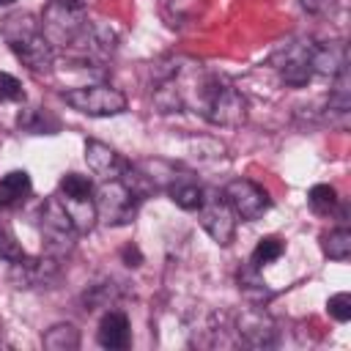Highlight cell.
<instances>
[{"label":"cell","instance_id":"obj_7","mask_svg":"<svg viewBox=\"0 0 351 351\" xmlns=\"http://www.w3.org/2000/svg\"><path fill=\"white\" fill-rule=\"evenodd\" d=\"M197 219L203 225V230L219 244V247H228L236 236V214L230 211L225 195L219 189H206L203 192V203L197 208Z\"/></svg>","mask_w":351,"mask_h":351},{"label":"cell","instance_id":"obj_22","mask_svg":"<svg viewBox=\"0 0 351 351\" xmlns=\"http://www.w3.org/2000/svg\"><path fill=\"white\" fill-rule=\"evenodd\" d=\"M282 252H285L282 239H277V236H263V239L255 244V250H252V255H250V263H252L255 269H261V266H266V263H274Z\"/></svg>","mask_w":351,"mask_h":351},{"label":"cell","instance_id":"obj_1","mask_svg":"<svg viewBox=\"0 0 351 351\" xmlns=\"http://www.w3.org/2000/svg\"><path fill=\"white\" fill-rule=\"evenodd\" d=\"M192 85L195 88H192V96L186 99V104H192L195 112H200L208 123L236 129L247 121V112H250L247 96L233 82L219 80V77H200Z\"/></svg>","mask_w":351,"mask_h":351},{"label":"cell","instance_id":"obj_29","mask_svg":"<svg viewBox=\"0 0 351 351\" xmlns=\"http://www.w3.org/2000/svg\"><path fill=\"white\" fill-rule=\"evenodd\" d=\"M121 255H123L126 266H140V250H137V247H123Z\"/></svg>","mask_w":351,"mask_h":351},{"label":"cell","instance_id":"obj_12","mask_svg":"<svg viewBox=\"0 0 351 351\" xmlns=\"http://www.w3.org/2000/svg\"><path fill=\"white\" fill-rule=\"evenodd\" d=\"M58 271V261L44 255V258H19L11 263V277L19 288H36L44 285L55 277Z\"/></svg>","mask_w":351,"mask_h":351},{"label":"cell","instance_id":"obj_13","mask_svg":"<svg viewBox=\"0 0 351 351\" xmlns=\"http://www.w3.org/2000/svg\"><path fill=\"white\" fill-rule=\"evenodd\" d=\"M96 340L101 348H110V351H121L132 343V332H129V318L121 313V310H107L99 321V329H96Z\"/></svg>","mask_w":351,"mask_h":351},{"label":"cell","instance_id":"obj_8","mask_svg":"<svg viewBox=\"0 0 351 351\" xmlns=\"http://www.w3.org/2000/svg\"><path fill=\"white\" fill-rule=\"evenodd\" d=\"M313 49H315L313 41H291L274 52L271 66L285 85L302 88L310 82V77L315 74L313 71Z\"/></svg>","mask_w":351,"mask_h":351},{"label":"cell","instance_id":"obj_3","mask_svg":"<svg viewBox=\"0 0 351 351\" xmlns=\"http://www.w3.org/2000/svg\"><path fill=\"white\" fill-rule=\"evenodd\" d=\"M38 233H41V247H44V255L60 261L66 258L71 250H74V241H77V230L60 203V197H47L41 211H38Z\"/></svg>","mask_w":351,"mask_h":351},{"label":"cell","instance_id":"obj_5","mask_svg":"<svg viewBox=\"0 0 351 351\" xmlns=\"http://www.w3.org/2000/svg\"><path fill=\"white\" fill-rule=\"evenodd\" d=\"M63 99L69 107H74L77 112L90 115V118H110V115H121L126 110V96L118 88L104 85V82L69 88V90H63Z\"/></svg>","mask_w":351,"mask_h":351},{"label":"cell","instance_id":"obj_18","mask_svg":"<svg viewBox=\"0 0 351 351\" xmlns=\"http://www.w3.org/2000/svg\"><path fill=\"white\" fill-rule=\"evenodd\" d=\"M41 346L47 351H74L80 348V332L74 324H55L44 332Z\"/></svg>","mask_w":351,"mask_h":351},{"label":"cell","instance_id":"obj_30","mask_svg":"<svg viewBox=\"0 0 351 351\" xmlns=\"http://www.w3.org/2000/svg\"><path fill=\"white\" fill-rule=\"evenodd\" d=\"M11 3H14V0H0V5H11Z\"/></svg>","mask_w":351,"mask_h":351},{"label":"cell","instance_id":"obj_21","mask_svg":"<svg viewBox=\"0 0 351 351\" xmlns=\"http://www.w3.org/2000/svg\"><path fill=\"white\" fill-rule=\"evenodd\" d=\"M321 250L329 261H348L351 255V230L348 228H335L321 239Z\"/></svg>","mask_w":351,"mask_h":351},{"label":"cell","instance_id":"obj_25","mask_svg":"<svg viewBox=\"0 0 351 351\" xmlns=\"http://www.w3.org/2000/svg\"><path fill=\"white\" fill-rule=\"evenodd\" d=\"M0 258H5L8 263L25 258V250H22L19 239L14 236V230H11L5 222H0Z\"/></svg>","mask_w":351,"mask_h":351},{"label":"cell","instance_id":"obj_16","mask_svg":"<svg viewBox=\"0 0 351 351\" xmlns=\"http://www.w3.org/2000/svg\"><path fill=\"white\" fill-rule=\"evenodd\" d=\"M60 203H63V208H66V214H69V219H71V225H74L77 233L93 230V225L99 219L96 217L93 197H63L60 195Z\"/></svg>","mask_w":351,"mask_h":351},{"label":"cell","instance_id":"obj_9","mask_svg":"<svg viewBox=\"0 0 351 351\" xmlns=\"http://www.w3.org/2000/svg\"><path fill=\"white\" fill-rule=\"evenodd\" d=\"M222 195H225L230 211L236 214V219H241V222H255V219H261V217L269 211V206H271L269 192H266L261 184L250 181V178H233V181L222 189Z\"/></svg>","mask_w":351,"mask_h":351},{"label":"cell","instance_id":"obj_14","mask_svg":"<svg viewBox=\"0 0 351 351\" xmlns=\"http://www.w3.org/2000/svg\"><path fill=\"white\" fill-rule=\"evenodd\" d=\"M343 69H348V52L343 41H329V44H315L313 49V71L324 77H335Z\"/></svg>","mask_w":351,"mask_h":351},{"label":"cell","instance_id":"obj_20","mask_svg":"<svg viewBox=\"0 0 351 351\" xmlns=\"http://www.w3.org/2000/svg\"><path fill=\"white\" fill-rule=\"evenodd\" d=\"M239 288H241V293H244L250 302H255V304H263V302L271 299V291L266 288V282L261 280V274H258V269H255L252 263L239 271Z\"/></svg>","mask_w":351,"mask_h":351},{"label":"cell","instance_id":"obj_24","mask_svg":"<svg viewBox=\"0 0 351 351\" xmlns=\"http://www.w3.org/2000/svg\"><path fill=\"white\" fill-rule=\"evenodd\" d=\"M60 195L63 197H93V184H90L88 176L66 173L60 178Z\"/></svg>","mask_w":351,"mask_h":351},{"label":"cell","instance_id":"obj_23","mask_svg":"<svg viewBox=\"0 0 351 351\" xmlns=\"http://www.w3.org/2000/svg\"><path fill=\"white\" fill-rule=\"evenodd\" d=\"M307 203H310V208H313L315 214H329V211H335V206H337V192H335V186H329V184H315V186L310 189V195H307Z\"/></svg>","mask_w":351,"mask_h":351},{"label":"cell","instance_id":"obj_19","mask_svg":"<svg viewBox=\"0 0 351 351\" xmlns=\"http://www.w3.org/2000/svg\"><path fill=\"white\" fill-rule=\"evenodd\" d=\"M19 126L30 134H55L60 129V123L41 107H25L19 112Z\"/></svg>","mask_w":351,"mask_h":351},{"label":"cell","instance_id":"obj_27","mask_svg":"<svg viewBox=\"0 0 351 351\" xmlns=\"http://www.w3.org/2000/svg\"><path fill=\"white\" fill-rule=\"evenodd\" d=\"M326 310H329V315H332L335 321L346 324V321L351 318V296H348V293H335V296H329Z\"/></svg>","mask_w":351,"mask_h":351},{"label":"cell","instance_id":"obj_4","mask_svg":"<svg viewBox=\"0 0 351 351\" xmlns=\"http://www.w3.org/2000/svg\"><path fill=\"white\" fill-rule=\"evenodd\" d=\"M44 38L55 47H66L71 49L80 36L85 33L88 22L82 16V8L80 5H69V3H60V0H49L44 14H41V22H38Z\"/></svg>","mask_w":351,"mask_h":351},{"label":"cell","instance_id":"obj_11","mask_svg":"<svg viewBox=\"0 0 351 351\" xmlns=\"http://www.w3.org/2000/svg\"><path fill=\"white\" fill-rule=\"evenodd\" d=\"M85 162H88L90 173L99 176L101 181L121 178L123 170L129 167V162H123V156L101 140H85Z\"/></svg>","mask_w":351,"mask_h":351},{"label":"cell","instance_id":"obj_28","mask_svg":"<svg viewBox=\"0 0 351 351\" xmlns=\"http://www.w3.org/2000/svg\"><path fill=\"white\" fill-rule=\"evenodd\" d=\"M299 3H302V8L310 11V14H324V11L332 5V0H299Z\"/></svg>","mask_w":351,"mask_h":351},{"label":"cell","instance_id":"obj_26","mask_svg":"<svg viewBox=\"0 0 351 351\" xmlns=\"http://www.w3.org/2000/svg\"><path fill=\"white\" fill-rule=\"evenodd\" d=\"M0 99L3 101H22L25 99L22 82L8 71H0Z\"/></svg>","mask_w":351,"mask_h":351},{"label":"cell","instance_id":"obj_17","mask_svg":"<svg viewBox=\"0 0 351 351\" xmlns=\"http://www.w3.org/2000/svg\"><path fill=\"white\" fill-rule=\"evenodd\" d=\"M203 192H206V189H203L197 181L186 178V176H178V178L167 186L170 200H173L178 208H184V211H197L200 203H203Z\"/></svg>","mask_w":351,"mask_h":351},{"label":"cell","instance_id":"obj_10","mask_svg":"<svg viewBox=\"0 0 351 351\" xmlns=\"http://www.w3.org/2000/svg\"><path fill=\"white\" fill-rule=\"evenodd\" d=\"M236 332H239L241 343L252 346V348H269L277 343V324L261 304H255L239 315Z\"/></svg>","mask_w":351,"mask_h":351},{"label":"cell","instance_id":"obj_2","mask_svg":"<svg viewBox=\"0 0 351 351\" xmlns=\"http://www.w3.org/2000/svg\"><path fill=\"white\" fill-rule=\"evenodd\" d=\"M0 33L5 38V44L11 47V52L36 74H47L52 71L55 63V52L52 44L44 38L38 22L30 14H11L0 22Z\"/></svg>","mask_w":351,"mask_h":351},{"label":"cell","instance_id":"obj_6","mask_svg":"<svg viewBox=\"0 0 351 351\" xmlns=\"http://www.w3.org/2000/svg\"><path fill=\"white\" fill-rule=\"evenodd\" d=\"M93 206H96V217L104 225L118 228V225H129L134 219L140 197L121 178H110L93 192Z\"/></svg>","mask_w":351,"mask_h":351},{"label":"cell","instance_id":"obj_15","mask_svg":"<svg viewBox=\"0 0 351 351\" xmlns=\"http://www.w3.org/2000/svg\"><path fill=\"white\" fill-rule=\"evenodd\" d=\"M33 189V181L27 170H11L0 178V208H14L19 206Z\"/></svg>","mask_w":351,"mask_h":351}]
</instances>
